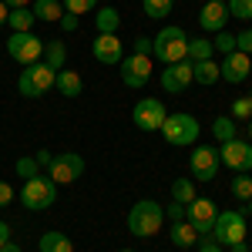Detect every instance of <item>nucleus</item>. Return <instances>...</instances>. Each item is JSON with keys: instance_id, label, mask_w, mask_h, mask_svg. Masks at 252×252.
<instances>
[{"instance_id": "49", "label": "nucleus", "mask_w": 252, "mask_h": 252, "mask_svg": "<svg viewBox=\"0 0 252 252\" xmlns=\"http://www.w3.org/2000/svg\"><path fill=\"white\" fill-rule=\"evenodd\" d=\"M246 205H249V215H252V198H249V202H246Z\"/></svg>"}, {"instance_id": "42", "label": "nucleus", "mask_w": 252, "mask_h": 252, "mask_svg": "<svg viewBox=\"0 0 252 252\" xmlns=\"http://www.w3.org/2000/svg\"><path fill=\"white\" fill-rule=\"evenodd\" d=\"M135 54H152V40H148V37H138L135 40Z\"/></svg>"}, {"instance_id": "40", "label": "nucleus", "mask_w": 252, "mask_h": 252, "mask_svg": "<svg viewBox=\"0 0 252 252\" xmlns=\"http://www.w3.org/2000/svg\"><path fill=\"white\" fill-rule=\"evenodd\" d=\"M10 202H14V189H10L7 182H0V209H3V205H10Z\"/></svg>"}, {"instance_id": "2", "label": "nucleus", "mask_w": 252, "mask_h": 252, "mask_svg": "<svg viewBox=\"0 0 252 252\" xmlns=\"http://www.w3.org/2000/svg\"><path fill=\"white\" fill-rule=\"evenodd\" d=\"M185 47H189V37H185V31L175 27V24L161 27V31L155 34V40H152V54H155L165 67H168V64H178V61H185Z\"/></svg>"}, {"instance_id": "47", "label": "nucleus", "mask_w": 252, "mask_h": 252, "mask_svg": "<svg viewBox=\"0 0 252 252\" xmlns=\"http://www.w3.org/2000/svg\"><path fill=\"white\" fill-rule=\"evenodd\" d=\"M232 252H249V249H246V242H239V246H232Z\"/></svg>"}, {"instance_id": "41", "label": "nucleus", "mask_w": 252, "mask_h": 252, "mask_svg": "<svg viewBox=\"0 0 252 252\" xmlns=\"http://www.w3.org/2000/svg\"><path fill=\"white\" fill-rule=\"evenodd\" d=\"M51 158H54V155H51L47 148H40V152H34V161H37L40 168H47V165H51Z\"/></svg>"}, {"instance_id": "16", "label": "nucleus", "mask_w": 252, "mask_h": 252, "mask_svg": "<svg viewBox=\"0 0 252 252\" xmlns=\"http://www.w3.org/2000/svg\"><path fill=\"white\" fill-rule=\"evenodd\" d=\"M91 54L97 64H121L125 58V44L118 40V34H97L91 44Z\"/></svg>"}, {"instance_id": "10", "label": "nucleus", "mask_w": 252, "mask_h": 252, "mask_svg": "<svg viewBox=\"0 0 252 252\" xmlns=\"http://www.w3.org/2000/svg\"><path fill=\"white\" fill-rule=\"evenodd\" d=\"M219 168H222L219 152L209 148V145H195L192 155H189V175H192L195 182H215Z\"/></svg>"}, {"instance_id": "23", "label": "nucleus", "mask_w": 252, "mask_h": 252, "mask_svg": "<svg viewBox=\"0 0 252 252\" xmlns=\"http://www.w3.org/2000/svg\"><path fill=\"white\" fill-rule=\"evenodd\" d=\"M222 78L219 74V64H215V58H209V61H198V64H192V81L195 84H215V81Z\"/></svg>"}, {"instance_id": "44", "label": "nucleus", "mask_w": 252, "mask_h": 252, "mask_svg": "<svg viewBox=\"0 0 252 252\" xmlns=\"http://www.w3.org/2000/svg\"><path fill=\"white\" fill-rule=\"evenodd\" d=\"M3 3H7V7H10V10H17V7H27V3H31V0H3Z\"/></svg>"}, {"instance_id": "11", "label": "nucleus", "mask_w": 252, "mask_h": 252, "mask_svg": "<svg viewBox=\"0 0 252 252\" xmlns=\"http://www.w3.org/2000/svg\"><path fill=\"white\" fill-rule=\"evenodd\" d=\"M219 161L232 172H252V141L249 138H232L219 148Z\"/></svg>"}, {"instance_id": "13", "label": "nucleus", "mask_w": 252, "mask_h": 252, "mask_svg": "<svg viewBox=\"0 0 252 252\" xmlns=\"http://www.w3.org/2000/svg\"><path fill=\"white\" fill-rule=\"evenodd\" d=\"M189 222H192V229L198 235H212V229H215V202L212 198H195V202H189Z\"/></svg>"}, {"instance_id": "9", "label": "nucleus", "mask_w": 252, "mask_h": 252, "mask_svg": "<svg viewBox=\"0 0 252 252\" xmlns=\"http://www.w3.org/2000/svg\"><path fill=\"white\" fill-rule=\"evenodd\" d=\"M121 84L125 88H145L148 81H152V54H128V58H121Z\"/></svg>"}, {"instance_id": "29", "label": "nucleus", "mask_w": 252, "mask_h": 252, "mask_svg": "<svg viewBox=\"0 0 252 252\" xmlns=\"http://www.w3.org/2000/svg\"><path fill=\"white\" fill-rule=\"evenodd\" d=\"M172 7H175V0H141L145 17H152V20H165L172 14Z\"/></svg>"}, {"instance_id": "38", "label": "nucleus", "mask_w": 252, "mask_h": 252, "mask_svg": "<svg viewBox=\"0 0 252 252\" xmlns=\"http://www.w3.org/2000/svg\"><path fill=\"white\" fill-rule=\"evenodd\" d=\"M58 24H61V31H78V14H67V10H64V17H61Z\"/></svg>"}, {"instance_id": "5", "label": "nucleus", "mask_w": 252, "mask_h": 252, "mask_svg": "<svg viewBox=\"0 0 252 252\" xmlns=\"http://www.w3.org/2000/svg\"><path fill=\"white\" fill-rule=\"evenodd\" d=\"M51 88H54V71H51L44 61L27 64V67H24V74L17 78V91L24 97H44Z\"/></svg>"}, {"instance_id": "30", "label": "nucleus", "mask_w": 252, "mask_h": 252, "mask_svg": "<svg viewBox=\"0 0 252 252\" xmlns=\"http://www.w3.org/2000/svg\"><path fill=\"white\" fill-rule=\"evenodd\" d=\"M232 195L239 198V202H249L252 198V175L249 172H235V178H232Z\"/></svg>"}, {"instance_id": "14", "label": "nucleus", "mask_w": 252, "mask_h": 252, "mask_svg": "<svg viewBox=\"0 0 252 252\" xmlns=\"http://www.w3.org/2000/svg\"><path fill=\"white\" fill-rule=\"evenodd\" d=\"M189 84H192V61H178V64H168L161 71V91L165 94H182Z\"/></svg>"}, {"instance_id": "37", "label": "nucleus", "mask_w": 252, "mask_h": 252, "mask_svg": "<svg viewBox=\"0 0 252 252\" xmlns=\"http://www.w3.org/2000/svg\"><path fill=\"white\" fill-rule=\"evenodd\" d=\"M189 205H182V202H172V205H165V219L168 222H185L189 219V212H185Z\"/></svg>"}, {"instance_id": "7", "label": "nucleus", "mask_w": 252, "mask_h": 252, "mask_svg": "<svg viewBox=\"0 0 252 252\" xmlns=\"http://www.w3.org/2000/svg\"><path fill=\"white\" fill-rule=\"evenodd\" d=\"M7 54L17 61V64H37L44 58V40L34 34V31H27V34H10L7 37Z\"/></svg>"}, {"instance_id": "25", "label": "nucleus", "mask_w": 252, "mask_h": 252, "mask_svg": "<svg viewBox=\"0 0 252 252\" xmlns=\"http://www.w3.org/2000/svg\"><path fill=\"white\" fill-rule=\"evenodd\" d=\"M94 27L97 34H118V27H121V14H118L115 7H101L94 17Z\"/></svg>"}, {"instance_id": "22", "label": "nucleus", "mask_w": 252, "mask_h": 252, "mask_svg": "<svg viewBox=\"0 0 252 252\" xmlns=\"http://www.w3.org/2000/svg\"><path fill=\"white\" fill-rule=\"evenodd\" d=\"M34 17L37 20H47V24H58L61 17H64V3L61 0H34Z\"/></svg>"}, {"instance_id": "33", "label": "nucleus", "mask_w": 252, "mask_h": 252, "mask_svg": "<svg viewBox=\"0 0 252 252\" xmlns=\"http://www.w3.org/2000/svg\"><path fill=\"white\" fill-rule=\"evenodd\" d=\"M229 118H232V121H249V118H252V101H249V97H235Z\"/></svg>"}, {"instance_id": "45", "label": "nucleus", "mask_w": 252, "mask_h": 252, "mask_svg": "<svg viewBox=\"0 0 252 252\" xmlns=\"http://www.w3.org/2000/svg\"><path fill=\"white\" fill-rule=\"evenodd\" d=\"M7 14H10V7H7V3L0 0V24H7Z\"/></svg>"}, {"instance_id": "6", "label": "nucleus", "mask_w": 252, "mask_h": 252, "mask_svg": "<svg viewBox=\"0 0 252 252\" xmlns=\"http://www.w3.org/2000/svg\"><path fill=\"white\" fill-rule=\"evenodd\" d=\"M246 219L242 212H232V209H225V212L215 215V229H212V239L219 246H239V242H246Z\"/></svg>"}, {"instance_id": "17", "label": "nucleus", "mask_w": 252, "mask_h": 252, "mask_svg": "<svg viewBox=\"0 0 252 252\" xmlns=\"http://www.w3.org/2000/svg\"><path fill=\"white\" fill-rule=\"evenodd\" d=\"M225 24H229V7H225V0H209V3L202 7V14H198V27H202L205 34H219V31H225Z\"/></svg>"}, {"instance_id": "18", "label": "nucleus", "mask_w": 252, "mask_h": 252, "mask_svg": "<svg viewBox=\"0 0 252 252\" xmlns=\"http://www.w3.org/2000/svg\"><path fill=\"white\" fill-rule=\"evenodd\" d=\"M54 88H58L64 97H81V91H84V81H81V71H58L54 74Z\"/></svg>"}, {"instance_id": "35", "label": "nucleus", "mask_w": 252, "mask_h": 252, "mask_svg": "<svg viewBox=\"0 0 252 252\" xmlns=\"http://www.w3.org/2000/svg\"><path fill=\"white\" fill-rule=\"evenodd\" d=\"M67 14H88V10H97V0H61Z\"/></svg>"}, {"instance_id": "46", "label": "nucleus", "mask_w": 252, "mask_h": 252, "mask_svg": "<svg viewBox=\"0 0 252 252\" xmlns=\"http://www.w3.org/2000/svg\"><path fill=\"white\" fill-rule=\"evenodd\" d=\"M0 252H20L17 242H7V246H0Z\"/></svg>"}, {"instance_id": "19", "label": "nucleus", "mask_w": 252, "mask_h": 252, "mask_svg": "<svg viewBox=\"0 0 252 252\" xmlns=\"http://www.w3.org/2000/svg\"><path fill=\"white\" fill-rule=\"evenodd\" d=\"M40 61H44L54 74L64 71V67H67V44H64V40H47V44H44V58Z\"/></svg>"}, {"instance_id": "28", "label": "nucleus", "mask_w": 252, "mask_h": 252, "mask_svg": "<svg viewBox=\"0 0 252 252\" xmlns=\"http://www.w3.org/2000/svg\"><path fill=\"white\" fill-rule=\"evenodd\" d=\"M198 195H195V182H189V178H175L172 182V202H182V205H189V202H195Z\"/></svg>"}, {"instance_id": "26", "label": "nucleus", "mask_w": 252, "mask_h": 252, "mask_svg": "<svg viewBox=\"0 0 252 252\" xmlns=\"http://www.w3.org/2000/svg\"><path fill=\"white\" fill-rule=\"evenodd\" d=\"M212 54H215V47H212V40H209V37H195V40H189V47H185V61H192V64L209 61Z\"/></svg>"}, {"instance_id": "27", "label": "nucleus", "mask_w": 252, "mask_h": 252, "mask_svg": "<svg viewBox=\"0 0 252 252\" xmlns=\"http://www.w3.org/2000/svg\"><path fill=\"white\" fill-rule=\"evenodd\" d=\"M212 135L219 145H225V141H232V138H239V128H235V121L229 115H219L212 121Z\"/></svg>"}, {"instance_id": "15", "label": "nucleus", "mask_w": 252, "mask_h": 252, "mask_svg": "<svg viewBox=\"0 0 252 252\" xmlns=\"http://www.w3.org/2000/svg\"><path fill=\"white\" fill-rule=\"evenodd\" d=\"M219 74H222V81H229V84H242V81L252 74V61H249V54H242V51H232V54H225V61L219 64Z\"/></svg>"}, {"instance_id": "48", "label": "nucleus", "mask_w": 252, "mask_h": 252, "mask_svg": "<svg viewBox=\"0 0 252 252\" xmlns=\"http://www.w3.org/2000/svg\"><path fill=\"white\" fill-rule=\"evenodd\" d=\"M246 135H249V141H252V121H249V128H246Z\"/></svg>"}, {"instance_id": "31", "label": "nucleus", "mask_w": 252, "mask_h": 252, "mask_svg": "<svg viewBox=\"0 0 252 252\" xmlns=\"http://www.w3.org/2000/svg\"><path fill=\"white\" fill-rule=\"evenodd\" d=\"M232 20H252V0H225Z\"/></svg>"}, {"instance_id": "36", "label": "nucleus", "mask_w": 252, "mask_h": 252, "mask_svg": "<svg viewBox=\"0 0 252 252\" xmlns=\"http://www.w3.org/2000/svg\"><path fill=\"white\" fill-rule=\"evenodd\" d=\"M235 51H242V54L252 58V27H242V31L235 34Z\"/></svg>"}, {"instance_id": "21", "label": "nucleus", "mask_w": 252, "mask_h": 252, "mask_svg": "<svg viewBox=\"0 0 252 252\" xmlns=\"http://www.w3.org/2000/svg\"><path fill=\"white\" fill-rule=\"evenodd\" d=\"M37 249H40V252H74V242H71L64 232H54V229H51V232L40 235Z\"/></svg>"}, {"instance_id": "8", "label": "nucleus", "mask_w": 252, "mask_h": 252, "mask_svg": "<svg viewBox=\"0 0 252 252\" xmlns=\"http://www.w3.org/2000/svg\"><path fill=\"white\" fill-rule=\"evenodd\" d=\"M81 175H84V158L74 155V152H61V155L51 158L47 165V178L54 185H74Z\"/></svg>"}, {"instance_id": "24", "label": "nucleus", "mask_w": 252, "mask_h": 252, "mask_svg": "<svg viewBox=\"0 0 252 252\" xmlns=\"http://www.w3.org/2000/svg\"><path fill=\"white\" fill-rule=\"evenodd\" d=\"M7 24L14 27V34H27V31L37 24V17H34V10H31V7H17V10H10V14H7Z\"/></svg>"}, {"instance_id": "1", "label": "nucleus", "mask_w": 252, "mask_h": 252, "mask_svg": "<svg viewBox=\"0 0 252 252\" xmlns=\"http://www.w3.org/2000/svg\"><path fill=\"white\" fill-rule=\"evenodd\" d=\"M161 222H165V209L152 202V198H141L128 209V232L138 239H152L161 232Z\"/></svg>"}, {"instance_id": "39", "label": "nucleus", "mask_w": 252, "mask_h": 252, "mask_svg": "<svg viewBox=\"0 0 252 252\" xmlns=\"http://www.w3.org/2000/svg\"><path fill=\"white\" fill-rule=\"evenodd\" d=\"M198 252H222V246H219V242H215L212 235H205V239H202V242H198Z\"/></svg>"}, {"instance_id": "51", "label": "nucleus", "mask_w": 252, "mask_h": 252, "mask_svg": "<svg viewBox=\"0 0 252 252\" xmlns=\"http://www.w3.org/2000/svg\"><path fill=\"white\" fill-rule=\"evenodd\" d=\"M249 175H252V172H249Z\"/></svg>"}, {"instance_id": "4", "label": "nucleus", "mask_w": 252, "mask_h": 252, "mask_svg": "<svg viewBox=\"0 0 252 252\" xmlns=\"http://www.w3.org/2000/svg\"><path fill=\"white\" fill-rule=\"evenodd\" d=\"M20 202H24V209H31V212H44V209H51V205L58 202V185H54L47 175H34V178L24 182Z\"/></svg>"}, {"instance_id": "43", "label": "nucleus", "mask_w": 252, "mask_h": 252, "mask_svg": "<svg viewBox=\"0 0 252 252\" xmlns=\"http://www.w3.org/2000/svg\"><path fill=\"white\" fill-rule=\"evenodd\" d=\"M7 242H10V225L0 219V246H7Z\"/></svg>"}, {"instance_id": "50", "label": "nucleus", "mask_w": 252, "mask_h": 252, "mask_svg": "<svg viewBox=\"0 0 252 252\" xmlns=\"http://www.w3.org/2000/svg\"><path fill=\"white\" fill-rule=\"evenodd\" d=\"M118 252H135V249H118Z\"/></svg>"}, {"instance_id": "32", "label": "nucleus", "mask_w": 252, "mask_h": 252, "mask_svg": "<svg viewBox=\"0 0 252 252\" xmlns=\"http://www.w3.org/2000/svg\"><path fill=\"white\" fill-rule=\"evenodd\" d=\"M14 172H17L20 178L27 182V178H34V175H40V165L34 161V155H31V158L24 155V158H17V165H14Z\"/></svg>"}, {"instance_id": "34", "label": "nucleus", "mask_w": 252, "mask_h": 252, "mask_svg": "<svg viewBox=\"0 0 252 252\" xmlns=\"http://www.w3.org/2000/svg\"><path fill=\"white\" fill-rule=\"evenodd\" d=\"M212 47H215V54H222V58H225V54H232V51H235V34L219 31V34H215V40H212Z\"/></svg>"}, {"instance_id": "3", "label": "nucleus", "mask_w": 252, "mask_h": 252, "mask_svg": "<svg viewBox=\"0 0 252 252\" xmlns=\"http://www.w3.org/2000/svg\"><path fill=\"white\" fill-rule=\"evenodd\" d=\"M161 131V138L172 145V148H189V145H195L198 141V121H195L189 111H175V115L165 118V125L158 128Z\"/></svg>"}, {"instance_id": "12", "label": "nucleus", "mask_w": 252, "mask_h": 252, "mask_svg": "<svg viewBox=\"0 0 252 252\" xmlns=\"http://www.w3.org/2000/svg\"><path fill=\"white\" fill-rule=\"evenodd\" d=\"M135 128H141V131H158L161 125H165V118H168V111H165V101H158V97H141L135 104Z\"/></svg>"}, {"instance_id": "20", "label": "nucleus", "mask_w": 252, "mask_h": 252, "mask_svg": "<svg viewBox=\"0 0 252 252\" xmlns=\"http://www.w3.org/2000/svg\"><path fill=\"white\" fill-rule=\"evenodd\" d=\"M195 242H198V232L192 229L189 219L185 222H172V246L175 249H192Z\"/></svg>"}]
</instances>
